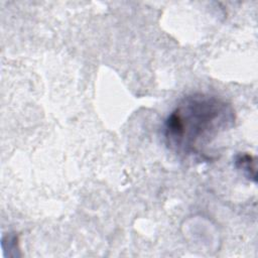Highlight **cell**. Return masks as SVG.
I'll use <instances>...</instances> for the list:
<instances>
[{"label":"cell","instance_id":"6da1fadb","mask_svg":"<svg viewBox=\"0 0 258 258\" xmlns=\"http://www.w3.org/2000/svg\"><path fill=\"white\" fill-rule=\"evenodd\" d=\"M234 123L235 111L230 103L218 96L195 93L181 99L167 116L163 136L174 153L207 159V147Z\"/></svg>","mask_w":258,"mask_h":258},{"label":"cell","instance_id":"7a4b0ae2","mask_svg":"<svg viewBox=\"0 0 258 258\" xmlns=\"http://www.w3.org/2000/svg\"><path fill=\"white\" fill-rule=\"evenodd\" d=\"M235 166L243 172L246 177L256 182L255 158L249 153H238L235 157Z\"/></svg>","mask_w":258,"mask_h":258}]
</instances>
